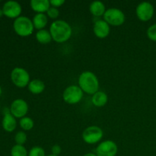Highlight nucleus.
Listing matches in <instances>:
<instances>
[{"mask_svg": "<svg viewBox=\"0 0 156 156\" xmlns=\"http://www.w3.org/2000/svg\"><path fill=\"white\" fill-rule=\"evenodd\" d=\"M104 136V132L98 126H90L85 128L82 134L83 141L89 145H94L101 141Z\"/></svg>", "mask_w": 156, "mask_h": 156, "instance_id": "423d86ee", "label": "nucleus"}, {"mask_svg": "<svg viewBox=\"0 0 156 156\" xmlns=\"http://www.w3.org/2000/svg\"><path fill=\"white\" fill-rule=\"evenodd\" d=\"M27 134L24 131H18L15 136V141L17 145L24 146L26 142H27Z\"/></svg>", "mask_w": 156, "mask_h": 156, "instance_id": "4be33fe9", "label": "nucleus"}, {"mask_svg": "<svg viewBox=\"0 0 156 156\" xmlns=\"http://www.w3.org/2000/svg\"><path fill=\"white\" fill-rule=\"evenodd\" d=\"M50 32L53 41L58 44H62L71 38L73 29L71 25L63 20H56L50 26Z\"/></svg>", "mask_w": 156, "mask_h": 156, "instance_id": "f257e3e1", "label": "nucleus"}, {"mask_svg": "<svg viewBox=\"0 0 156 156\" xmlns=\"http://www.w3.org/2000/svg\"><path fill=\"white\" fill-rule=\"evenodd\" d=\"M50 3L51 7H54L58 9V8L62 6V5L65 4V1L64 0H50Z\"/></svg>", "mask_w": 156, "mask_h": 156, "instance_id": "a878e982", "label": "nucleus"}, {"mask_svg": "<svg viewBox=\"0 0 156 156\" xmlns=\"http://www.w3.org/2000/svg\"><path fill=\"white\" fill-rule=\"evenodd\" d=\"M13 28L18 36L23 37L31 35L34 30L32 20L27 16H20L15 19L13 22Z\"/></svg>", "mask_w": 156, "mask_h": 156, "instance_id": "7ed1b4c3", "label": "nucleus"}, {"mask_svg": "<svg viewBox=\"0 0 156 156\" xmlns=\"http://www.w3.org/2000/svg\"><path fill=\"white\" fill-rule=\"evenodd\" d=\"M105 5L101 1H94L90 4L89 11L90 13L94 17L104 16L106 12Z\"/></svg>", "mask_w": 156, "mask_h": 156, "instance_id": "f3484780", "label": "nucleus"}, {"mask_svg": "<svg viewBox=\"0 0 156 156\" xmlns=\"http://www.w3.org/2000/svg\"><path fill=\"white\" fill-rule=\"evenodd\" d=\"M46 15H47L48 18H50V19L56 21V20H57V18H59V9H56V8L51 7V6H50V8L48 9V11L47 12Z\"/></svg>", "mask_w": 156, "mask_h": 156, "instance_id": "b1692460", "label": "nucleus"}, {"mask_svg": "<svg viewBox=\"0 0 156 156\" xmlns=\"http://www.w3.org/2000/svg\"><path fill=\"white\" fill-rule=\"evenodd\" d=\"M84 92L79 85H69L62 93V99L68 105H76L82 101Z\"/></svg>", "mask_w": 156, "mask_h": 156, "instance_id": "39448f33", "label": "nucleus"}, {"mask_svg": "<svg viewBox=\"0 0 156 156\" xmlns=\"http://www.w3.org/2000/svg\"><path fill=\"white\" fill-rule=\"evenodd\" d=\"M3 13L5 16L9 18H18L21 16L22 8L19 2L13 0L7 1L4 3L2 6Z\"/></svg>", "mask_w": 156, "mask_h": 156, "instance_id": "9b49d317", "label": "nucleus"}, {"mask_svg": "<svg viewBox=\"0 0 156 156\" xmlns=\"http://www.w3.org/2000/svg\"><path fill=\"white\" fill-rule=\"evenodd\" d=\"M36 40L41 44H48L53 41L50 30L47 29L37 30L36 33Z\"/></svg>", "mask_w": 156, "mask_h": 156, "instance_id": "6ab92c4d", "label": "nucleus"}, {"mask_svg": "<svg viewBox=\"0 0 156 156\" xmlns=\"http://www.w3.org/2000/svg\"><path fill=\"white\" fill-rule=\"evenodd\" d=\"M146 34L149 40L156 42V24H152L147 29Z\"/></svg>", "mask_w": 156, "mask_h": 156, "instance_id": "393cba45", "label": "nucleus"}, {"mask_svg": "<svg viewBox=\"0 0 156 156\" xmlns=\"http://www.w3.org/2000/svg\"><path fill=\"white\" fill-rule=\"evenodd\" d=\"M2 87L0 86V96L2 95Z\"/></svg>", "mask_w": 156, "mask_h": 156, "instance_id": "c756f323", "label": "nucleus"}, {"mask_svg": "<svg viewBox=\"0 0 156 156\" xmlns=\"http://www.w3.org/2000/svg\"><path fill=\"white\" fill-rule=\"evenodd\" d=\"M79 86L85 94L93 95L99 91V80L97 76L91 71L82 72L78 79Z\"/></svg>", "mask_w": 156, "mask_h": 156, "instance_id": "f03ea898", "label": "nucleus"}, {"mask_svg": "<svg viewBox=\"0 0 156 156\" xmlns=\"http://www.w3.org/2000/svg\"><path fill=\"white\" fill-rule=\"evenodd\" d=\"M2 15H4V13H3V10H2V9H1V8H0V18H1Z\"/></svg>", "mask_w": 156, "mask_h": 156, "instance_id": "c85d7f7f", "label": "nucleus"}, {"mask_svg": "<svg viewBox=\"0 0 156 156\" xmlns=\"http://www.w3.org/2000/svg\"><path fill=\"white\" fill-rule=\"evenodd\" d=\"M154 12L155 9L153 5L149 2H140L136 9V14L138 19L144 22L152 19L154 15Z\"/></svg>", "mask_w": 156, "mask_h": 156, "instance_id": "1a4fd4ad", "label": "nucleus"}, {"mask_svg": "<svg viewBox=\"0 0 156 156\" xmlns=\"http://www.w3.org/2000/svg\"><path fill=\"white\" fill-rule=\"evenodd\" d=\"M2 125L4 130H5L6 132H13L17 127L16 118L11 113L4 114L2 120Z\"/></svg>", "mask_w": 156, "mask_h": 156, "instance_id": "4468645a", "label": "nucleus"}, {"mask_svg": "<svg viewBox=\"0 0 156 156\" xmlns=\"http://www.w3.org/2000/svg\"><path fill=\"white\" fill-rule=\"evenodd\" d=\"M83 156H97L95 153H93V152H88V153L85 154Z\"/></svg>", "mask_w": 156, "mask_h": 156, "instance_id": "cd10ccee", "label": "nucleus"}, {"mask_svg": "<svg viewBox=\"0 0 156 156\" xmlns=\"http://www.w3.org/2000/svg\"><path fill=\"white\" fill-rule=\"evenodd\" d=\"M30 75L28 72L21 67H15L11 73V80L12 83L18 88L27 87L30 82Z\"/></svg>", "mask_w": 156, "mask_h": 156, "instance_id": "0eeeda50", "label": "nucleus"}, {"mask_svg": "<svg viewBox=\"0 0 156 156\" xmlns=\"http://www.w3.org/2000/svg\"><path fill=\"white\" fill-rule=\"evenodd\" d=\"M104 20L110 26L119 27L124 24L126 21V16L123 12L117 8H111L107 9L104 15Z\"/></svg>", "mask_w": 156, "mask_h": 156, "instance_id": "20e7f679", "label": "nucleus"}, {"mask_svg": "<svg viewBox=\"0 0 156 156\" xmlns=\"http://www.w3.org/2000/svg\"><path fill=\"white\" fill-rule=\"evenodd\" d=\"M32 22H33L34 29H37V30H43V29H45L46 26L48 24V17L46 14H36L33 17Z\"/></svg>", "mask_w": 156, "mask_h": 156, "instance_id": "a211bd4d", "label": "nucleus"}, {"mask_svg": "<svg viewBox=\"0 0 156 156\" xmlns=\"http://www.w3.org/2000/svg\"><path fill=\"white\" fill-rule=\"evenodd\" d=\"M30 5L36 14H46L50 8V3L49 0H31L30 2Z\"/></svg>", "mask_w": 156, "mask_h": 156, "instance_id": "ddd939ff", "label": "nucleus"}, {"mask_svg": "<svg viewBox=\"0 0 156 156\" xmlns=\"http://www.w3.org/2000/svg\"><path fill=\"white\" fill-rule=\"evenodd\" d=\"M29 107L27 102L21 98L15 99L10 106V112L15 118H23L28 112Z\"/></svg>", "mask_w": 156, "mask_h": 156, "instance_id": "9d476101", "label": "nucleus"}, {"mask_svg": "<svg viewBox=\"0 0 156 156\" xmlns=\"http://www.w3.org/2000/svg\"><path fill=\"white\" fill-rule=\"evenodd\" d=\"M93 32L98 38L105 39L109 36L111 27L105 20H98L93 26Z\"/></svg>", "mask_w": 156, "mask_h": 156, "instance_id": "f8f14e48", "label": "nucleus"}, {"mask_svg": "<svg viewBox=\"0 0 156 156\" xmlns=\"http://www.w3.org/2000/svg\"><path fill=\"white\" fill-rule=\"evenodd\" d=\"M47 156H57V155H53V154H50V155H48Z\"/></svg>", "mask_w": 156, "mask_h": 156, "instance_id": "7c9ffc66", "label": "nucleus"}, {"mask_svg": "<svg viewBox=\"0 0 156 156\" xmlns=\"http://www.w3.org/2000/svg\"><path fill=\"white\" fill-rule=\"evenodd\" d=\"M28 156H46L45 151L41 146H34L28 152Z\"/></svg>", "mask_w": 156, "mask_h": 156, "instance_id": "5701e85b", "label": "nucleus"}, {"mask_svg": "<svg viewBox=\"0 0 156 156\" xmlns=\"http://www.w3.org/2000/svg\"><path fill=\"white\" fill-rule=\"evenodd\" d=\"M61 151H62V149H61L60 146L58 144H55L52 146L51 148V152L53 155L59 156V154L61 153Z\"/></svg>", "mask_w": 156, "mask_h": 156, "instance_id": "bb28decb", "label": "nucleus"}, {"mask_svg": "<svg viewBox=\"0 0 156 156\" xmlns=\"http://www.w3.org/2000/svg\"><path fill=\"white\" fill-rule=\"evenodd\" d=\"M108 101V96L105 91H98L91 97V102L93 105L97 108H102L105 106Z\"/></svg>", "mask_w": 156, "mask_h": 156, "instance_id": "dca6fc26", "label": "nucleus"}, {"mask_svg": "<svg viewBox=\"0 0 156 156\" xmlns=\"http://www.w3.org/2000/svg\"><path fill=\"white\" fill-rule=\"evenodd\" d=\"M29 91L33 94H40L45 90V84L41 79H35L30 80L27 85Z\"/></svg>", "mask_w": 156, "mask_h": 156, "instance_id": "2eb2a0df", "label": "nucleus"}, {"mask_svg": "<svg viewBox=\"0 0 156 156\" xmlns=\"http://www.w3.org/2000/svg\"><path fill=\"white\" fill-rule=\"evenodd\" d=\"M19 125L24 131H29L32 129L34 126V122L30 117H24L20 119Z\"/></svg>", "mask_w": 156, "mask_h": 156, "instance_id": "aec40b11", "label": "nucleus"}, {"mask_svg": "<svg viewBox=\"0 0 156 156\" xmlns=\"http://www.w3.org/2000/svg\"><path fill=\"white\" fill-rule=\"evenodd\" d=\"M118 152V147L115 142L107 140L101 142L97 146L95 154L97 156H116Z\"/></svg>", "mask_w": 156, "mask_h": 156, "instance_id": "6e6552de", "label": "nucleus"}, {"mask_svg": "<svg viewBox=\"0 0 156 156\" xmlns=\"http://www.w3.org/2000/svg\"><path fill=\"white\" fill-rule=\"evenodd\" d=\"M11 156H28V152L24 146L15 144L11 149Z\"/></svg>", "mask_w": 156, "mask_h": 156, "instance_id": "412c9836", "label": "nucleus"}]
</instances>
